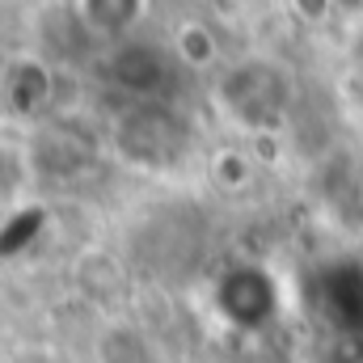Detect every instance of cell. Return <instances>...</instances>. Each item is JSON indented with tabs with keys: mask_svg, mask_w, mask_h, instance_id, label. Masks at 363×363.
<instances>
[{
	"mask_svg": "<svg viewBox=\"0 0 363 363\" xmlns=\"http://www.w3.org/2000/svg\"><path fill=\"white\" fill-rule=\"evenodd\" d=\"M43 224V211L38 207H21V211H13V220L0 228V254L4 250H21V245H30V233Z\"/></svg>",
	"mask_w": 363,
	"mask_h": 363,
	"instance_id": "10",
	"label": "cell"
},
{
	"mask_svg": "<svg viewBox=\"0 0 363 363\" xmlns=\"http://www.w3.org/2000/svg\"><path fill=\"white\" fill-rule=\"evenodd\" d=\"M51 89H55V81L43 60H13L4 68V101L13 114H26V118L43 114L51 106Z\"/></svg>",
	"mask_w": 363,
	"mask_h": 363,
	"instance_id": "5",
	"label": "cell"
},
{
	"mask_svg": "<svg viewBox=\"0 0 363 363\" xmlns=\"http://www.w3.org/2000/svg\"><path fill=\"white\" fill-rule=\"evenodd\" d=\"M174 55H178L182 68H190V72H207V68H216V60H220L216 30L203 26V21H182L178 30H174Z\"/></svg>",
	"mask_w": 363,
	"mask_h": 363,
	"instance_id": "8",
	"label": "cell"
},
{
	"mask_svg": "<svg viewBox=\"0 0 363 363\" xmlns=\"http://www.w3.org/2000/svg\"><path fill=\"white\" fill-rule=\"evenodd\" d=\"M351 64H355V72L363 77V21L355 26V34H351Z\"/></svg>",
	"mask_w": 363,
	"mask_h": 363,
	"instance_id": "12",
	"label": "cell"
},
{
	"mask_svg": "<svg viewBox=\"0 0 363 363\" xmlns=\"http://www.w3.org/2000/svg\"><path fill=\"white\" fill-rule=\"evenodd\" d=\"M216 313L233 330H262L279 317V279L267 267H228L211 287Z\"/></svg>",
	"mask_w": 363,
	"mask_h": 363,
	"instance_id": "4",
	"label": "cell"
},
{
	"mask_svg": "<svg viewBox=\"0 0 363 363\" xmlns=\"http://www.w3.org/2000/svg\"><path fill=\"white\" fill-rule=\"evenodd\" d=\"M216 101L250 135L279 131L283 118H287V106H291V77L274 60H258L254 55V60H241V64L220 72Z\"/></svg>",
	"mask_w": 363,
	"mask_h": 363,
	"instance_id": "1",
	"label": "cell"
},
{
	"mask_svg": "<svg viewBox=\"0 0 363 363\" xmlns=\"http://www.w3.org/2000/svg\"><path fill=\"white\" fill-rule=\"evenodd\" d=\"M93 161V144L85 140V131H72V127H47L38 140H34V165L43 174H55V178H68L77 169H85Z\"/></svg>",
	"mask_w": 363,
	"mask_h": 363,
	"instance_id": "6",
	"label": "cell"
},
{
	"mask_svg": "<svg viewBox=\"0 0 363 363\" xmlns=\"http://www.w3.org/2000/svg\"><path fill=\"white\" fill-rule=\"evenodd\" d=\"M114 152L135 169H169L190 144V123L169 101H127L114 123Z\"/></svg>",
	"mask_w": 363,
	"mask_h": 363,
	"instance_id": "2",
	"label": "cell"
},
{
	"mask_svg": "<svg viewBox=\"0 0 363 363\" xmlns=\"http://www.w3.org/2000/svg\"><path fill=\"white\" fill-rule=\"evenodd\" d=\"M334 9H338L334 0H291V13H296L304 26H321Z\"/></svg>",
	"mask_w": 363,
	"mask_h": 363,
	"instance_id": "11",
	"label": "cell"
},
{
	"mask_svg": "<svg viewBox=\"0 0 363 363\" xmlns=\"http://www.w3.org/2000/svg\"><path fill=\"white\" fill-rule=\"evenodd\" d=\"M178 68V55L152 38H118L106 55V81L131 101H165Z\"/></svg>",
	"mask_w": 363,
	"mask_h": 363,
	"instance_id": "3",
	"label": "cell"
},
{
	"mask_svg": "<svg viewBox=\"0 0 363 363\" xmlns=\"http://www.w3.org/2000/svg\"><path fill=\"white\" fill-rule=\"evenodd\" d=\"M262 165L254 161V152H245V148H220V152H211V161H207V174L211 182L220 186V190H228V194H241L254 174H258Z\"/></svg>",
	"mask_w": 363,
	"mask_h": 363,
	"instance_id": "9",
	"label": "cell"
},
{
	"mask_svg": "<svg viewBox=\"0 0 363 363\" xmlns=\"http://www.w3.org/2000/svg\"><path fill=\"white\" fill-rule=\"evenodd\" d=\"M144 17V0H77V21L89 34L127 38Z\"/></svg>",
	"mask_w": 363,
	"mask_h": 363,
	"instance_id": "7",
	"label": "cell"
},
{
	"mask_svg": "<svg viewBox=\"0 0 363 363\" xmlns=\"http://www.w3.org/2000/svg\"><path fill=\"white\" fill-rule=\"evenodd\" d=\"M334 4H338V9H347V13H359V9H363V0H334Z\"/></svg>",
	"mask_w": 363,
	"mask_h": 363,
	"instance_id": "13",
	"label": "cell"
}]
</instances>
